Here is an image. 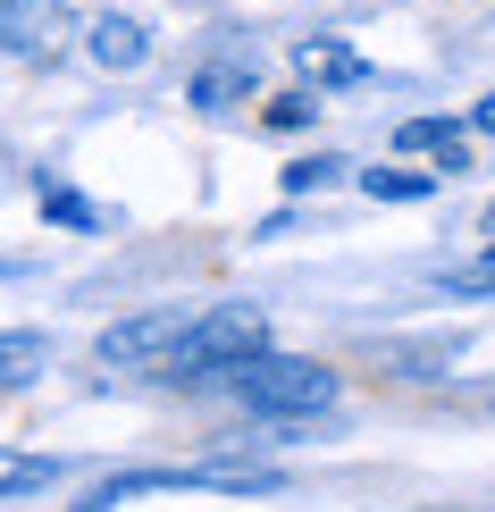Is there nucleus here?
Segmentation results:
<instances>
[{
  "mask_svg": "<svg viewBox=\"0 0 495 512\" xmlns=\"http://www.w3.org/2000/svg\"><path fill=\"white\" fill-rule=\"evenodd\" d=\"M193 328V311L185 303H152V311H135V319H118V328H101V361L110 370H143V361H160L177 353V336Z\"/></svg>",
  "mask_w": 495,
  "mask_h": 512,
  "instance_id": "3",
  "label": "nucleus"
},
{
  "mask_svg": "<svg viewBox=\"0 0 495 512\" xmlns=\"http://www.w3.org/2000/svg\"><path fill=\"white\" fill-rule=\"evenodd\" d=\"M0 51L51 59L59 51V9H51V0H0Z\"/></svg>",
  "mask_w": 495,
  "mask_h": 512,
  "instance_id": "5",
  "label": "nucleus"
},
{
  "mask_svg": "<svg viewBox=\"0 0 495 512\" xmlns=\"http://www.w3.org/2000/svg\"><path fill=\"white\" fill-rule=\"evenodd\" d=\"M487 236H495V210H487Z\"/></svg>",
  "mask_w": 495,
  "mask_h": 512,
  "instance_id": "17",
  "label": "nucleus"
},
{
  "mask_svg": "<svg viewBox=\"0 0 495 512\" xmlns=\"http://www.w3.org/2000/svg\"><path fill=\"white\" fill-rule=\"evenodd\" d=\"M445 294H495V252H487V261H470V269H454V277H445Z\"/></svg>",
  "mask_w": 495,
  "mask_h": 512,
  "instance_id": "15",
  "label": "nucleus"
},
{
  "mask_svg": "<svg viewBox=\"0 0 495 512\" xmlns=\"http://www.w3.org/2000/svg\"><path fill=\"white\" fill-rule=\"evenodd\" d=\"M252 353H269V311L261 303H210V311H193V328L177 336V353L160 370L168 378H210V370H244Z\"/></svg>",
  "mask_w": 495,
  "mask_h": 512,
  "instance_id": "2",
  "label": "nucleus"
},
{
  "mask_svg": "<svg viewBox=\"0 0 495 512\" xmlns=\"http://www.w3.org/2000/svg\"><path fill=\"white\" fill-rule=\"evenodd\" d=\"M51 479H59V462L9 454V445H0V504H9V496H34V487H51Z\"/></svg>",
  "mask_w": 495,
  "mask_h": 512,
  "instance_id": "11",
  "label": "nucleus"
},
{
  "mask_svg": "<svg viewBox=\"0 0 495 512\" xmlns=\"http://www.w3.org/2000/svg\"><path fill=\"white\" fill-rule=\"evenodd\" d=\"M227 387L261 420H319L344 395V378L328 370V361H311V353H252L244 370H227Z\"/></svg>",
  "mask_w": 495,
  "mask_h": 512,
  "instance_id": "1",
  "label": "nucleus"
},
{
  "mask_svg": "<svg viewBox=\"0 0 495 512\" xmlns=\"http://www.w3.org/2000/svg\"><path fill=\"white\" fill-rule=\"evenodd\" d=\"M361 194L370 202H428L437 194V168H361Z\"/></svg>",
  "mask_w": 495,
  "mask_h": 512,
  "instance_id": "10",
  "label": "nucleus"
},
{
  "mask_svg": "<svg viewBox=\"0 0 495 512\" xmlns=\"http://www.w3.org/2000/svg\"><path fill=\"white\" fill-rule=\"evenodd\" d=\"M470 135H495V93L479 101V110H470Z\"/></svg>",
  "mask_w": 495,
  "mask_h": 512,
  "instance_id": "16",
  "label": "nucleus"
},
{
  "mask_svg": "<svg viewBox=\"0 0 495 512\" xmlns=\"http://www.w3.org/2000/svg\"><path fill=\"white\" fill-rule=\"evenodd\" d=\"M395 152H428L437 177H462V168H470V126H454V118H403L395 126Z\"/></svg>",
  "mask_w": 495,
  "mask_h": 512,
  "instance_id": "6",
  "label": "nucleus"
},
{
  "mask_svg": "<svg viewBox=\"0 0 495 512\" xmlns=\"http://www.w3.org/2000/svg\"><path fill=\"white\" fill-rule=\"evenodd\" d=\"M84 59H93V68H110V76H135L143 59H152V26H143V17H93V26H84Z\"/></svg>",
  "mask_w": 495,
  "mask_h": 512,
  "instance_id": "4",
  "label": "nucleus"
},
{
  "mask_svg": "<svg viewBox=\"0 0 495 512\" xmlns=\"http://www.w3.org/2000/svg\"><path fill=\"white\" fill-rule=\"evenodd\" d=\"M294 76L303 84H370V59L353 42H336V34H303L294 42Z\"/></svg>",
  "mask_w": 495,
  "mask_h": 512,
  "instance_id": "7",
  "label": "nucleus"
},
{
  "mask_svg": "<svg viewBox=\"0 0 495 512\" xmlns=\"http://www.w3.org/2000/svg\"><path fill=\"white\" fill-rule=\"evenodd\" d=\"M261 118L277 126V135H303V126L319 118V93H311V84H294V93H277V101H269Z\"/></svg>",
  "mask_w": 495,
  "mask_h": 512,
  "instance_id": "13",
  "label": "nucleus"
},
{
  "mask_svg": "<svg viewBox=\"0 0 495 512\" xmlns=\"http://www.w3.org/2000/svg\"><path fill=\"white\" fill-rule=\"evenodd\" d=\"M42 219H51V227H84V236H93L101 210L84 202V194H68V185H42Z\"/></svg>",
  "mask_w": 495,
  "mask_h": 512,
  "instance_id": "12",
  "label": "nucleus"
},
{
  "mask_svg": "<svg viewBox=\"0 0 495 512\" xmlns=\"http://www.w3.org/2000/svg\"><path fill=\"white\" fill-rule=\"evenodd\" d=\"M185 93H193V110H235V101H252V68L244 59H210Z\"/></svg>",
  "mask_w": 495,
  "mask_h": 512,
  "instance_id": "8",
  "label": "nucleus"
},
{
  "mask_svg": "<svg viewBox=\"0 0 495 512\" xmlns=\"http://www.w3.org/2000/svg\"><path fill=\"white\" fill-rule=\"evenodd\" d=\"M336 177H344V160L311 152V160H294V168H286V194H319V185H336Z\"/></svg>",
  "mask_w": 495,
  "mask_h": 512,
  "instance_id": "14",
  "label": "nucleus"
},
{
  "mask_svg": "<svg viewBox=\"0 0 495 512\" xmlns=\"http://www.w3.org/2000/svg\"><path fill=\"white\" fill-rule=\"evenodd\" d=\"M42 370H51V345H42L34 328H9V336H0V395H9V387H34Z\"/></svg>",
  "mask_w": 495,
  "mask_h": 512,
  "instance_id": "9",
  "label": "nucleus"
}]
</instances>
